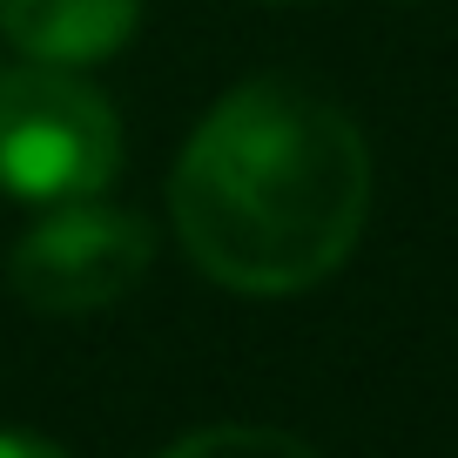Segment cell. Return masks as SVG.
Masks as SVG:
<instances>
[{"label": "cell", "instance_id": "8992f818", "mask_svg": "<svg viewBox=\"0 0 458 458\" xmlns=\"http://www.w3.org/2000/svg\"><path fill=\"white\" fill-rule=\"evenodd\" d=\"M0 458H68V452L34 438V431H0Z\"/></svg>", "mask_w": 458, "mask_h": 458}, {"label": "cell", "instance_id": "277c9868", "mask_svg": "<svg viewBox=\"0 0 458 458\" xmlns=\"http://www.w3.org/2000/svg\"><path fill=\"white\" fill-rule=\"evenodd\" d=\"M135 21L142 0H0V34L47 68L108 61L135 34Z\"/></svg>", "mask_w": 458, "mask_h": 458}, {"label": "cell", "instance_id": "5b68a950", "mask_svg": "<svg viewBox=\"0 0 458 458\" xmlns=\"http://www.w3.org/2000/svg\"><path fill=\"white\" fill-rule=\"evenodd\" d=\"M162 458H317V452L270 425H209V431H189L182 445H169Z\"/></svg>", "mask_w": 458, "mask_h": 458}, {"label": "cell", "instance_id": "6da1fadb", "mask_svg": "<svg viewBox=\"0 0 458 458\" xmlns=\"http://www.w3.org/2000/svg\"><path fill=\"white\" fill-rule=\"evenodd\" d=\"M169 209L202 276L250 297H290L358 250L371 148L330 95L263 74L202 114L175 162Z\"/></svg>", "mask_w": 458, "mask_h": 458}, {"label": "cell", "instance_id": "3957f363", "mask_svg": "<svg viewBox=\"0 0 458 458\" xmlns=\"http://www.w3.org/2000/svg\"><path fill=\"white\" fill-rule=\"evenodd\" d=\"M156 263V229L135 209L114 202H55L47 223H34L14 243V290L47 317H81L108 310L114 297H129Z\"/></svg>", "mask_w": 458, "mask_h": 458}, {"label": "cell", "instance_id": "7a4b0ae2", "mask_svg": "<svg viewBox=\"0 0 458 458\" xmlns=\"http://www.w3.org/2000/svg\"><path fill=\"white\" fill-rule=\"evenodd\" d=\"M122 169V122L68 68L0 74V189L21 202H88Z\"/></svg>", "mask_w": 458, "mask_h": 458}]
</instances>
